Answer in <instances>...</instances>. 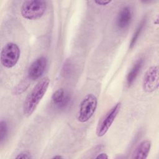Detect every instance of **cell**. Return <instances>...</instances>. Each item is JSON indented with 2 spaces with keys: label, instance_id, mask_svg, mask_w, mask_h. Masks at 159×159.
Segmentation results:
<instances>
[{
  "label": "cell",
  "instance_id": "obj_1",
  "mask_svg": "<svg viewBox=\"0 0 159 159\" xmlns=\"http://www.w3.org/2000/svg\"><path fill=\"white\" fill-rule=\"evenodd\" d=\"M50 84V79L44 77L34 87L27 96L23 106V112L25 116L29 117L35 110L37 105L45 95Z\"/></svg>",
  "mask_w": 159,
  "mask_h": 159
},
{
  "label": "cell",
  "instance_id": "obj_2",
  "mask_svg": "<svg viewBox=\"0 0 159 159\" xmlns=\"http://www.w3.org/2000/svg\"><path fill=\"white\" fill-rule=\"evenodd\" d=\"M47 2L43 0H32L24 1L20 8L22 16L29 20H35L40 18L45 13Z\"/></svg>",
  "mask_w": 159,
  "mask_h": 159
},
{
  "label": "cell",
  "instance_id": "obj_3",
  "mask_svg": "<svg viewBox=\"0 0 159 159\" xmlns=\"http://www.w3.org/2000/svg\"><path fill=\"white\" fill-rule=\"evenodd\" d=\"M97 106L98 99L94 94L89 93L86 95L80 104L77 120L82 123L88 121L94 114Z\"/></svg>",
  "mask_w": 159,
  "mask_h": 159
},
{
  "label": "cell",
  "instance_id": "obj_4",
  "mask_svg": "<svg viewBox=\"0 0 159 159\" xmlns=\"http://www.w3.org/2000/svg\"><path fill=\"white\" fill-rule=\"evenodd\" d=\"M20 54L18 45L13 42H8L1 49V63L7 68L14 67L17 63Z\"/></svg>",
  "mask_w": 159,
  "mask_h": 159
},
{
  "label": "cell",
  "instance_id": "obj_5",
  "mask_svg": "<svg viewBox=\"0 0 159 159\" xmlns=\"http://www.w3.org/2000/svg\"><path fill=\"white\" fill-rule=\"evenodd\" d=\"M121 102H119L112 106L99 120L96 131L98 137H101L107 133L119 112Z\"/></svg>",
  "mask_w": 159,
  "mask_h": 159
},
{
  "label": "cell",
  "instance_id": "obj_6",
  "mask_svg": "<svg viewBox=\"0 0 159 159\" xmlns=\"http://www.w3.org/2000/svg\"><path fill=\"white\" fill-rule=\"evenodd\" d=\"M159 85V68L158 65L150 66L146 71L142 81L143 89L147 93L157 90Z\"/></svg>",
  "mask_w": 159,
  "mask_h": 159
},
{
  "label": "cell",
  "instance_id": "obj_7",
  "mask_svg": "<svg viewBox=\"0 0 159 159\" xmlns=\"http://www.w3.org/2000/svg\"><path fill=\"white\" fill-rule=\"evenodd\" d=\"M47 65V59L45 57H40L35 59L29 66L28 69V78L31 80L40 78L43 74Z\"/></svg>",
  "mask_w": 159,
  "mask_h": 159
},
{
  "label": "cell",
  "instance_id": "obj_8",
  "mask_svg": "<svg viewBox=\"0 0 159 159\" xmlns=\"http://www.w3.org/2000/svg\"><path fill=\"white\" fill-rule=\"evenodd\" d=\"M52 102L58 109L66 107L71 99L69 93L63 88H60L55 91L52 96Z\"/></svg>",
  "mask_w": 159,
  "mask_h": 159
},
{
  "label": "cell",
  "instance_id": "obj_9",
  "mask_svg": "<svg viewBox=\"0 0 159 159\" xmlns=\"http://www.w3.org/2000/svg\"><path fill=\"white\" fill-rule=\"evenodd\" d=\"M132 19V12L129 6L124 7L119 12L116 19V25L119 29L127 27Z\"/></svg>",
  "mask_w": 159,
  "mask_h": 159
},
{
  "label": "cell",
  "instance_id": "obj_10",
  "mask_svg": "<svg viewBox=\"0 0 159 159\" xmlns=\"http://www.w3.org/2000/svg\"><path fill=\"white\" fill-rule=\"evenodd\" d=\"M152 143L149 140H143L137 146L134 150L132 158L134 159H145L147 158L148 155L151 148Z\"/></svg>",
  "mask_w": 159,
  "mask_h": 159
},
{
  "label": "cell",
  "instance_id": "obj_11",
  "mask_svg": "<svg viewBox=\"0 0 159 159\" xmlns=\"http://www.w3.org/2000/svg\"><path fill=\"white\" fill-rule=\"evenodd\" d=\"M143 63V59L142 58H139L134 63V65L131 68L130 70L128 73L126 78V82L128 86H131L135 81L137 76H138Z\"/></svg>",
  "mask_w": 159,
  "mask_h": 159
},
{
  "label": "cell",
  "instance_id": "obj_12",
  "mask_svg": "<svg viewBox=\"0 0 159 159\" xmlns=\"http://www.w3.org/2000/svg\"><path fill=\"white\" fill-rule=\"evenodd\" d=\"M145 23H146V20H145V19H144L140 22V23L137 26L135 32L134 33V34L132 37V39H131L130 42V48H132L135 45V43L137 42L140 35L141 34V33L143 29Z\"/></svg>",
  "mask_w": 159,
  "mask_h": 159
},
{
  "label": "cell",
  "instance_id": "obj_13",
  "mask_svg": "<svg viewBox=\"0 0 159 159\" xmlns=\"http://www.w3.org/2000/svg\"><path fill=\"white\" fill-rule=\"evenodd\" d=\"M7 134V125L6 122L1 120L0 122V142L1 143L3 142V141L6 138Z\"/></svg>",
  "mask_w": 159,
  "mask_h": 159
},
{
  "label": "cell",
  "instance_id": "obj_14",
  "mask_svg": "<svg viewBox=\"0 0 159 159\" xmlns=\"http://www.w3.org/2000/svg\"><path fill=\"white\" fill-rule=\"evenodd\" d=\"M32 158V157L29 151H27V150L26 151H23V152H20L16 157V158H17V159H19V158L30 159V158Z\"/></svg>",
  "mask_w": 159,
  "mask_h": 159
},
{
  "label": "cell",
  "instance_id": "obj_15",
  "mask_svg": "<svg viewBox=\"0 0 159 159\" xmlns=\"http://www.w3.org/2000/svg\"><path fill=\"white\" fill-rule=\"evenodd\" d=\"M64 74H69L71 70V64L70 62H66L64 65Z\"/></svg>",
  "mask_w": 159,
  "mask_h": 159
},
{
  "label": "cell",
  "instance_id": "obj_16",
  "mask_svg": "<svg viewBox=\"0 0 159 159\" xmlns=\"http://www.w3.org/2000/svg\"><path fill=\"white\" fill-rule=\"evenodd\" d=\"M111 2V1H94V3L99 6H106Z\"/></svg>",
  "mask_w": 159,
  "mask_h": 159
},
{
  "label": "cell",
  "instance_id": "obj_17",
  "mask_svg": "<svg viewBox=\"0 0 159 159\" xmlns=\"http://www.w3.org/2000/svg\"><path fill=\"white\" fill-rule=\"evenodd\" d=\"M95 158H97V159H107L109 157H108V156H107V155L106 153H101L98 154Z\"/></svg>",
  "mask_w": 159,
  "mask_h": 159
},
{
  "label": "cell",
  "instance_id": "obj_18",
  "mask_svg": "<svg viewBox=\"0 0 159 159\" xmlns=\"http://www.w3.org/2000/svg\"><path fill=\"white\" fill-rule=\"evenodd\" d=\"M63 158V157L60 155H55L54 157H52V158Z\"/></svg>",
  "mask_w": 159,
  "mask_h": 159
}]
</instances>
